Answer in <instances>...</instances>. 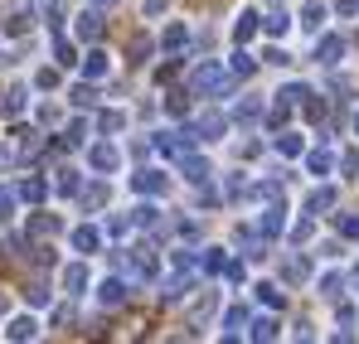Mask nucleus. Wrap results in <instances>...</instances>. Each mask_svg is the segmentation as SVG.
<instances>
[{"label": "nucleus", "mask_w": 359, "mask_h": 344, "mask_svg": "<svg viewBox=\"0 0 359 344\" xmlns=\"http://www.w3.org/2000/svg\"><path fill=\"white\" fill-rule=\"evenodd\" d=\"M194 92H214V97H224V92H229L224 68H219V63H204V68L194 73Z\"/></svg>", "instance_id": "obj_1"}, {"label": "nucleus", "mask_w": 359, "mask_h": 344, "mask_svg": "<svg viewBox=\"0 0 359 344\" xmlns=\"http://www.w3.org/2000/svg\"><path fill=\"white\" fill-rule=\"evenodd\" d=\"M117 160H121V156H117V146H107V141L88 151V165H93V170H102V174H107V170H117Z\"/></svg>", "instance_id": "obj_2"}, {"label": "nucleus", "mask_w": 359, "mask_h": 344, "mask_svg": "<svg viewBox=\"0 0 359 344\" xmlns=\"http://www.w3.org/2000/svg\"><path fill=\"white\" fill-rule=\"evenodd\" d=\"M34 335H39V320L34 315H15L5 325V340H34Z\"/></svg>", "instance_id": "obj_3"}, {"label": "nucleus", "mask_w": 359, "mask_h": 344, "mask_svg": "<svg viewBox=\"0 0 359 344\" xmlns=\"http://www.w3.org/2000/svg\"><path fill=\"white\" fill-rule=\"evenodd\" d=\"M131 189H136V194H161V189H165V174L161 170H141L136 179H131Z\"/></svg>", "instance_id": "obj_4"}, {"label": "nucleus", "mask_w": 359, "mask_h": 344, "mask_svg": "<svg viewBox=\"0 0 359 344\" xmlns=\"http://www.w3.org/2000/svg\"><path fill=\"white\" fill-rule=\"evenodd\" d=\"M83 287H88V267H83V262L63 267V291H68V296H83Z\"/></svg>", "instance_id": "obj_5"}, {"label": "nucleus", "mask_w": 359, "mask_h": 344, "mask_svg": "<svg viewBox=\"0 0 359 344\" xmlns=\"http://www.w3.org/2000/svg\"><path fill=\"white\" fill-rule=\"evenodd\" d=\"M340 54H345V44H340L335 34H325V39L316 44V63H325V68H330V63H340Z\"/></svg>", "instance_id": "obj_6"}, {"label": "nucleus", "mask_w": 359, "mask_h": 344, "mask_svg": "<svg viewBox=\"0 0 359 344\" xmlns=\"http://www.w3.org/2000/svg\"><path fill=\"white\" fill-rule=\"evenodd\" d=\"M97 34H102V15H97V5H93V10L78 15V39H97Z\"/></svg>", "instance_id": "obj_7"}, {"label": "nucleus", "mask_w": 359, "mask_h": 344, "mask_svg": "<svg viewBox=\"0 0 359 344\" xmlns=\"http://www.w3.org/2000/svg\"><path fill=\"white\" fill-rule=\"evenodd\" d=\"M25 97H29L25 88H10V92L0 97V116H20V112H25Z\"/></svg>", "instance_id": "obj_8"}, {"label": "nucleus", "mask_w": 359, "mask_h": 344, "mask_svg": "<svg viewBox=\"0 0 359 344\" xmlns=\"http://www.w3.org/2000/svg\"><path fill=\"white\" fill-rule=\"evenodd\" d=\"M97 242H102V233H97V228H88V223L73 228V247H78V252H97Z\"/></svg>", "instance_id": "obj_9"}, {"label": "nucleus", "mask_w": 359, "mask_h": 344, "mask_svg": "<svg viewBox=\"0 0 359 344\" xmlns=\"http://www.w3.org/2000/svg\"><path fill=\"white\" fill-rule=\"evenodd\" d=\"M180 170H184V179H194V184H204V179H209V160H194V156H184V160H180Z\"/></svg>", "instance_id": "obj_10"}, {"label": "nucleus", "mask_w": 359, "mask_h": 344, "mask_svg": "<svg viewBox=\"0 0 359 344\" xmlns=\"http://www.w3.org/2000/svg\"><path fill=\"white\" fill-rule=\"evenodd\" d=\"M29 233H34V238H54V233H59V219H54V214H34V219H29Z\"/></svg>", "instance_id": "obj_11"}, {"label": "nucleus", "mask_w": 359, "mask_h": 344, "mask_svg": "<svg viewBox=\"0 0 359 344\" xmlns=\"http://www.w3.org/2000/svg\"><path fill=\"white\" fill-rule=\"evenodd\" d=\"M282 223H287V209L277 204V209H267V219H262V233H267V238H277V233H282Z\"/></svg>", "instance_id": "obj_12"}, {"label": "nucleus", "mask_w": 359, "mask_h": 344, "mask_svg": "<svg viewBox=\"0 0 359 344\" xmlns=\"http://www.w3.org/2000/svg\"><path fill=\"white\" fill-rule=\"evenodd\" d=\"M287 29H292V15H287V10H272V15H267V34L277 39V34H287Z\"/></svg>", "instance_id": "obj_13"}, {"label": "nucleus", "mask_w": 359, "mask_h": 344, "mask_svg": "<svg viewBox=\"0 0 359 344\" xmlns=\"http://www.w3.org/2000/svg\"><path fill=\"white\" fill-rule=\"evenodd\" d=\"M68 97H73V107H93V102H97V88H93V83H78Z\"/></svg>", "instance_id": "obj_14"}, {"label": "nucleus", "mask_w": 359, "mask_h": 344, "mask_svg": "<svg viewBox=\"0 0 359 344\" xmlns=\"http://www.w3.org/2000/svg\"><path fill=\"white\" fill-rule=\"evenodd\" d=\"M44 194H49V189H44V179H34V174H29V179L20 184V199H29V204H39Z\"/></svg>", "instance_id": "obj_15"}, {"label": "nucleus", "mask_w": 359, "mask_h": 344, "mask_svg": "<svg viewBox=\"0 0 359 344\" xmlns=\"http://www.w3.org/2000/svg\"><path fill=\"white\" fill-rule=\"evenodd\" d=\"M335 204V189H316L311 199H306V214H320V209H330Z\"/></svg>", "instance_id": "obj_16"}, {"label": "nucleus", "mask_w": 359, "mask_h": 344, "mask_svg": "<svg viewBox=\"0 0 359 344\" xmlns=\"http://www.w3.org/2000/svg\"><path fill=\"white\" fill-rule=\"evenodd\" d=\"M97 296H102V305H121V301H126V287H121V282H102Z\"/></svg>", "instance_id": "obj_17"}, {"label": "nucleus", "mask_w": 359, "mask_h": 344, "mask_svg": "<svg viewBox=\"0 0 359 344\" xmlns=\"http://www.w3.org/2000/svg\"><path fill=\"white\" fill-rule=\"evenodd\" d=\"M306 272H311V262H306V257H292V262H287V272H282V277H287V282H292V287H297V282H306Z\"/></svg>", "instance_id": "obj_18"}, {"label": "nucleus", "mask_w": 359, "mask_h": 344, "mask_svg": "<svg viewBox=\"0 0 359 344\" xmlns=\"http://www.w3.org/2000/svg\"><path fill=\"white\" fill-rule=\"evenodd\" d=\"M252 34H257V15H238V25H233V39H252Z\"/></svg>", "instance_id": "obj_19"}, {"label": "nucleus", "mask_w": 359, "mask_h": 344, "mask_svg": "<svg viewBox=\"0 0 359 344\" xmlns=\"http://www.w3.org/2000/svg\"><path fill=\"white\" fill-rule=\"evenodd\" d=\"M83 204H88V209H102V204H107V184H88V189H83Z\"/></svg>", "instance_id": "obj_20"}, {"label": "nucleus", "mask_w": 359, "mask_h": 344, "mask_svg": "<svg viewBox=\"0 0 359 344\" xmlns=\"http://www.w3.org/2000/svg\"><path fill=\"white\" fill-rule=\"evenodd\" d=\"M219 131H224V116H219V112L199 116V136H219Z\"/></svg>", "instance_id": "obj_21"}, {"label": "nucleus", "mask_w": 359, "mask_h": 344, "mask_svg": "<svg viewBox=\"0 0 359 344\" xmlns=\"http://www.w3.org/2000/svg\"><path fill=\"white\" fill-rule=\"evenodd\" d=\"M320 20H325V5H316V0H311V5H306V15H301V25H306V29H320Z\"/></svg>", "instance_id": "obj_22"}, {"label": "nucleus", "mask_w": 359, "mask_h": 344, "mask_svg": "<svg viewBox=\"0 0 359 344\" xmlns=\"http://www.w3.org/2000/svg\"><path fill=\"white\" fill-rule=\"evenodd\" d=\"M214 305H219V296H214V291H209V296H204V301H199V305H194V325H204V320H209V315H214Z\"/></svg>", "instance_id": "obj_23"}, {"label": "nucleus", "mask_w": 359, "mask_h": 344, "mask_svg": "<svg viewBox=\"0 0 359 344\" xmlns=\"http://www.w3.org/2000/svg\"><path fill=\"white\" fill-rule=\"evenodd\" d=\"M306 165H311V174H330V156H325V151H311Z\"/></svg>", "instance_id": "obj_24"}, {"label": "nucleus", "mask_w": 359, "mask_h": 344, "mask_svg": "<svg viewBox=\"0 0 359 344\" xmlns=\"http://www.w3.org/2000/svg\"><path fill=\"white\" fill-rule=\"evenodd\" d=\"M224 325H229V335H238L243 325H248V310H243V305H233V310L224 315Z\"/></svg>", "instance_id": "obj_25"}, {"label": "nucleus", "mask_w": 359, "mask_h": 344, "mask_svg": "<svg viewBox=\"0 0 359 344\" xmlns=\"http://www.w3.org/2000/svg\"><path fill=\"white\" fill-rule=\"evenodd\" d=\"M97 126L112 136V131H121V126H126V116H121V112H102V116H97Z\"/></svg>", "instance_id": "obj_26"}, {"label": "nucleus", "mask_w": 359, "mask_h": 344, "mask_svg": "<svg viewBox=\"0 0 359 344\" xmlns=\"http://www.w3.org/2000/svg\"><path fill=\"white\" fill-rule=\"evenodd\" d=\"M252 68H257V58H252V54H243V49H238V54H233V73H238V78H248Z\"/></svg>", "instance_id": "obj_27"}, {"label": "nucleus", "mask_w": 359, "mask_h": 344, "mask_svg": "<svg viewBox=\"0 0 359 344\" xmlns=\"http://www.w3.org/2000/svg\"><path fill=\"white\" fill-rule=\"evenodd\" d=\"M83 68H88V78H102V73H107V54H88Z\"/></svg>", "instance_id": "obj_28"}, {"label": "nucleus", "mask_w": 359, "mask_h": 344, "mask_svg": "<svg viewBox=\"0 0 359 344\" xmlns=\"http://www.w3.org/2000/svg\"><path fill=\"white\" fill-rule=\"evenodd\" d=\"M54 58H59L63 68H68V63H78V58H73V44H68V39H54Z\"/></svg>", "instance_id": "obj_29"}, {"label": "nucleus", "mask_w": 359, "mask_h": 344, "mask_svg": "<svg viewBox=\"0 0 359 344\" xmlns=\"http://www.w3.org/2000/svg\"><path fill=\"white\" fill-rule=\"evenodd\" d=\"M161 44H165V49H180V44H184V25H170V29H165V39H161Z\"/></svg>", "instance_id": "obj_30"}, {"label": "nucleus", "mask_w": 359, "mask_h": 344, "mask_svg": "<svg viewBox=\"0 0 359 344\" xmlns=\"http://www.w3.org/2000/svg\"><path fill=\"white\" fill-rule=\"evenodd\" d=\"M25 25H29V20H25L20 10H15V15H5V34H25Z\"/></svg>", "instance_id": "obj_31"}, {"label": "nucleus", "mask_w": 359, "mask_h": 344, "mask_svg": "<svg viewBox=\"0 0 359 344\" xmlns=\"http://www.w3.org/2000/svg\"><path fill=\"white\" fill-rule=\"evenodd\" d=\"M199 267H204V272H224V252H219V247H209V257H204Z\"/></svg>", "instance_id": "obj_32"}, {"label": "nucleus", "mask_w": 359, "mask_h": 344, "mask_svg": "<svg viewBox=\"0 0 359 344\" xmlns=\"http://www.w3.org/2000/svg\"><path fill=\"white\" fill-rule=\"evenodd\" d=\"M277 151H282V156H297V151H301V136H277Z\"/></svg>", "instance_id": "obj_33"}, {"label": "nucleus", "mask_w": 359, "mask_h": 344, "mask_svg": "<svg viewBox=\"0 0 359 344\" xmlns=\"http://www.w3.org/2000/svg\"><path fill=\"white\" fill-rule=\"evenodd\" d=\"M59 189H63V194H78V174H73V170H59Z\"/></svg>", "instance_id": "obj_34"}, {"label": "nucleus", "mask_w": 359, "mask_h": 344, "mask_svg": "<svg viewBox=\"0 0 359 344\" xmlns=\"http://www.w3.org/2000/svg\"><path fill=\"white\" fill-rule=\"evenodd\" d=\"M34 83L49 92V88H59V73H54V68H39V78H34Z\"/></svg>", "instance_id": "obj_35"}, {"label": "nucleus", "mask_w": 359, "mask_h": 344, "mask_svg": "<svg viewBox=\"0 0 359 344\" xmlns=\"http://www.w3.org/2000/svg\"><path fill=\"white\" fill-rule=\"evenodd\" d=\"M252 335H257V340H277V320H257Z\"/></svg>", "instance_id": "obj_36"}, {"label": "nucleus", "mask_w": 359, "mask_h": 344, "mask_svg": "<svg viewBox=\"0 0 359 344\" xmlns=\"http://www.w3.org/2000/svg\"><path fill=\"white\" fill-rule=\"evenodd\" d=\"M10 214H15V194L0 184V219H10Z\"/></svg>", "instance_id": "obj_37"}, {"label": "nucleus", "mask_w": 359, "mask_h": 344, "mask_svg": "<svg viewBox=\"0 0 359 344\" xmlns=\"http://www.w3.org/2000/svg\"><path fill=\"white\" fill-rule=\"evenodd\" d=\"M262 58H267V63H277V68H287V63H292V54H287V49H267Z\"/></svg>", "instance_id": "obj_38"}, {"label": "nucleus", "mask_w": 359, "mask_h": 344, "mask_svg": "<svg viewBox=\"0 0 359 344\" xmlns=\"http://www.w3.org/2000/svg\"><path fill=\"white\" fill-rule=\"evenodd\" d=\"M165 107H170L175 116H184V112H189V102H184V92H170V102H165Z\"/></svg>", "instance_id": "obj_39"}, {"label": "nucleus", "mask_w": 359, "mask_h": 344, "mask_svg": "<svg viewBox=\"0 0 359 344\" xmlns=\"http://www.w3.org/2000/svg\"><path fill=\"white\" fill-rule=\"evenodd\" d=\"M136 223H141V228H151V223H156V209H151V204H141V209H136Z\"/></svg>", "instance_id": "obj_40"}, {"label": "nucleus", "mask_w": 359, "mask_h": 344, "mask_svg": "<svg viewBox=\"0 0 359 344\" xmlns=\"http://www.w3.org/2000/svg\"><path fill=\"white\" fill-rule=\"evenodd\" d=\"M252 116H257V102H252V97H248V102H238V121H252Z\"/></svg>", "instance_id": "obj_41"}, {"label": "nucleus", "mask_w": 359, "mask_h": 344, "mask_svg": "<svg viewBox=\"0 0 359 344\" xmlns=\"http://www.w3.org/2000/svg\"><path fill=\"white\" fill-rule=\"evenodd\" d=\"M340 233H345V238H359V219H350V214H345V219H340Z\"/></svg>", "instance_id": "obj_42"}, {"label": "nucleus", "mask_w": 359, "mask_h": 344, "mask_svg": "<svg viewBox=\"0 0 359 344\" xmlns=\"http://www.w3.org/2000/svg\"><path fill=\"white\" fill-rule=\"evenodd\" d=\"M25 296H29V305H44V301H49V291H44V287H29Z\"/></svg>", "instance_id": "obj_43"}, {"label": "nucleus", "mask_w": 359, "mask_h": 344, "mask_svg": "<svg viewBox=\"0 0 359 344\" xmlns=\"http://www.w3.org/2000/svg\"><path fill=\"white\" fill-rule=\"evenodd\" d=\"M257 291H262V301H267V305H282V291H277V287H257Z\"/></svg>", "instance_id": "obj_44"}, {"label": "nucleus", "mask_w": 359, "mask_h": 344, "mask_svg": "<svg viewBox=\"0 0 359 344\" xmlns=\"http://www.w3.org/2000/svg\"><path fill=\"white\" fill-rule=\"evenodd\" d=\"M340 170H345V174H355V170H359V156H355V151H345V160H340Z\"/></svg>", "instance_id": "obj_45"}, {"label": "nucleus", "mask_w": 359, "mask_h": 344, "mask_svg": "<svg viewBox=\"0 0 359 344\" xmlns=\"http://www.w3.org/2000/svg\"><path fill=\"white\" fill-rule=\"evenodd\" d=\"M126 228H131V219H112V223H107V233H112V238H121Z\"/></svg>", "instance_id": "obj_46"}, {"label": "nucleus", "mask_w": 359, "mask_h": 344, "mask_svg": "<svg viewBox=\"0 0 359 344\" xmlns=\"http://www.w3.org/2000/svg\"><path fill=\"white\" fill-rule=\"evenodd\" d=\"M10 160H15V156H10V151H5V146H0V170H5V165H10Z\"/></svg>", "instance_id": "obj_47"}, {"label": "nucleus", "mask_w": 359, "mask_h": 344, "mask_svg": "<svg viewBox=\"0 0 359 344\" xmlns=\"http://www.w3.org/2000/svg\"><path fill=\"white\" fill-rule=\"evenodd\" d=\"M93 5H97V10H112V5H117V0H93Z\"/></svg>", "instance_id": "obj_48"}, {"label": "nucleus", "mask_w": 359, "mask_h": 344, "mask_svg": "<svg viewBox=\"0 0 359 344\" xmlns=\"http://www.w3.org/2000/svg\"><path fill=\"white\" fill-rule=\"evenodd\" d=\"M355 126H359V116H355Z\"/></svg>", "instance_id": "obj_49"}]
</instances>
